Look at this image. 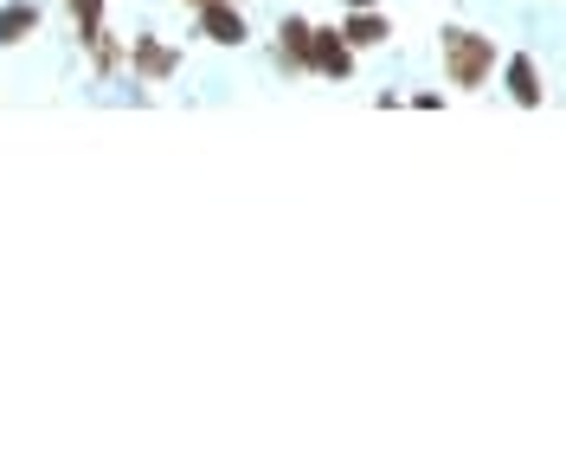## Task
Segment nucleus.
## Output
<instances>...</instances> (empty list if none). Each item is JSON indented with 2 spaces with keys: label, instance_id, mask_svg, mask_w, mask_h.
<instances>
[{
  "label": "nucleus",
  "instance_id": "obj_8",
  "mask_svg": "<svg viewBox=\"0 0 566 470\" xmlns=\"http://www.w3.org/2000/svg\"><path fill=\"white\" fill-rule=\"evenodd\" d=\"M310 39H316V27H310V20H283L277 52L290 59V65H310Z\"/></svg>",
  "mask_w": 566,
  "mask_h": 470
},
{
  "label": "nucleus",
  "instance_id": "obj_3",
  "mask_svg": "<svg viewBox=\"0 0 566 470\" xmlns=\"http://www.w3.org/2000/svg\"><path fill=\"white\" fill-rule=\"evenodd\" d=\"M310 72L348 77V72H354V45H348L342 33H316V39H310Z\"/></svg>",
  "mask_w": 566,
  "mask_h": 470
},
{
  "label": "nucleus",
  "instance_id": "obj_9",
  "mask_svg": "<svg viewBox=\"0 0 566 470\" xmlns=\"http://www.w3.org/2000/svg\"><path fill=\"white\" fill-rule=\"evenodd\" d=\"M71 13H77V33H104V0H71Z\"/></svg>",
  "mask_w": 566,
  "mask_h": 470
},
{
  "label": "nucleus",
  "instance_id": "obj_4",
  "mask_svg": "<svg viewBox=\"0 0 566 470\" xmlns=\"http://www.w3.org/2000/svg\"><path fill=\"white\" fill-rule=\"evenodd\" d=\"M129 59H136V72L148 77V84H161V77L180 72V52H175V45H161V39H148V33L136 39V52H129Z\"/></svg>",
  "mask_w": 566,
  "mask_h": 470
},
{
  "label": "nucleus",
  "instance_id": "obj_5",
  "mask_svg": "<svg viewBox=\"0 0 566 470\" xmlns=\"http://www.w3.org/2000/svg\"><path fill=\"white\" fill-rule=\"evenodd\" d=\"M342 39H348L354 52H360V45H387V39H392V20H387V13H374V7H354L348 27H342Z\"/></svg>",
  "mask_w": 566,
  "mask_h": 470
},
{
  "label": "nucleus",
  "instance_id": "obj_6",
  "mask_svg": "<svg viewBox=\"0 0 566 470\" xmlns=\"http://www.w3.org/2000/svg\"><path fill=\"white\" fill-rule=\"evenodd\" d=\"M502 77H509V97H515L522 109H541V72H534L528 52H515V59L502 65Z\"/></svg>",
  "mask_w": 566,
  "mask_h": 470
},
{
  "label": "nucleus",
  "instance_id": "obj_7",
  "mask_svg": "<svg viewBox=\"0 0 566 470\" xmlns=\"http://www.w3.org/2000/svg\"><path fill=\"white\" fill-rule=\"evenodd\" d=\"M39 33V7L27 0H13V7H0V45H20V39Z\"/></svg>",
  "mask_w": 566,
  "mask_h": 470
},
{
  "label": "nucleus",
  "instance_id": "obj_1",
  "mask_svg": "<svg viewBox=\"0 0 566 470\" xmlns=\"http://www.w3.org/2000/svg\"><path fill=\"white\" fill-rule=\"evenodd\" d=\"M438 52H444V77H451L458 91H483V84H490V72H495V39H490V33L444 27Z\"/></svg>",
  "mask_w": 566,
  "mask_h": 470
},
{
  "label": "nucleus",
  "instance_id": "obj_10",
  "mask_svg": "<svg viewBox=\"0 0 566 470\" xmlns=\"http://www.w3.org/2000/svg\"><path fill=\"white\" fill-rule=\"evenodd\" d=\"M348 7H374V0H348Z\"/></svg>",
  "mask_w": 566,
  "mask_h": 470
},
{
  "label": "nucleus",
  "instance_id": "obj_2",
  "mask_svg": "<svg viewBox=\"0 0 566 470\" xmlns=\"http://www.w3.org/2000/svg\"><path fill=\"white\" fill-rule=\"evenodd\" d=\"M200 33H207L212 45H245V20H239L232 0H207V7H200Z\"/></svg>",
  "mask_w": 566,
  "mask_h": 470
}]
</instances>
